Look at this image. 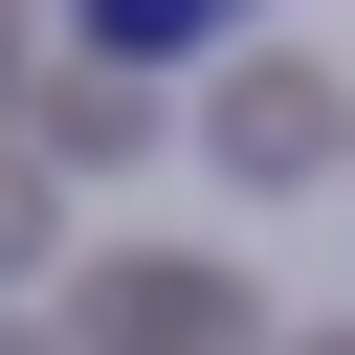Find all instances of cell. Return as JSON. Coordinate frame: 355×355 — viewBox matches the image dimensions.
I'll return each mask as SVG.
<instances>
[{
	"instance_id": "52a82bcc",
	"label": "cell",
	"mask_w": 355,
	"mask_h": 355,
	"mask_svg": "<svg viewBox=\"0 0 355 355\" xmlns=\"http://www.w3.org/2000/svg\"><path fill=\"white\" fill-rule=\"evenodd\" d=\"M0 355H67V333H22V311H0Z\"/></svg>"
},
{
	"instance_id": "ba28073f",
	"label": "cell",
	"mask_w": 355,
	"mask_h": 355,
	"mask_svg": "<svg viewBox=\"0 0 355 355\" xmlns=\"http://www.w3.org/2000/svg\"><path fill=\"white\" fill-rule=\"evenodd\" d=\"M0 67H22V22H0Z\"/></svg>"
},
{
	"instance_id": "7a4b0ae2",
	"label": "cell",
	"mask_w": 355,
	"mask_h": 355,
	"mask_svg": "<svg viewBox=\"0 0 355 355\" xmlns=\"http://www.w3.org/2000/svg\"><path fill=\"white\" fill-rule=\"evenodd\" d=\"M200 155H222L244 200H311V178L355 155V89H333V67H288V44H244V67L200 89Z\"/></svg>"
},
{
	"instance_id": "3957f363",
	"label": "cell",
	"mask_w": 355,
	"mask_h": 355,
	"mask_svg": "<svg viewBox=\"0 0 355 355\" xmlns=\"http://www.w3.org/2000/svg\"><path fill=\"white\" fill-rule=\"evenodd\" d=\"M44 155H67V178H133V155H155V89H133V67H67V89H44Z\"/></svg>"
},
{
	"instance_id": "8992f818",
	"label": "cell",
	"mask_w": 355,
	"mask_h": 355,
	"mask_svg": "<svg viewBox=\"0 0 355 355\" xmlns=\"http://www.w3.org/2000/svg\"><path fill=\"white\" fill-rule=\"evenodd\" d=\"M266 355H355V311H333V333H266Z\"/></svg>"
},
{
	"instance_id": "6da1fadb",
	"label": "cell",
	"mask_w": 355,
	"mask_h": 355,
	"mask_svg": "<svg viewBox=\"0 0 355 355\" xmlns=\"http://www.w3.org/2000/svg\"><path fill=\"white\" fill-rule=\"evenodd\" d=\"M67 355H266V288L222 244H111L67 288Z\"/></svg>"
},
{
	"instance_id": "5b68a950",
	"label": "cell",
	"mask_w": 355,
	"mask_h": 355,
	"mask_svg": "<svg viewBox=\"0 0 355 355\" xmlns=\"http://www.w3.org/2000/svg\"><path fill=\"white\" fill-rule=\"evenodd\" d=\"M44 244H67V200H44V155H22V111H0V288H22Z\"/></svg>"
},
{
	"instance_id": "277c9868",
	"label": "cell",
	"mask_w": 355,
	"mask_h": 355,
	"mask_svg": "<svg viewBox=\"0 0 355 355\" xmlns=\"http://www.w3.org/2000/svg\"><path fill=\"white\" fill-rule=\"evenodd\" d=\"M89 44H111L133 89H155V67H200V44L244 67V0H89Z\"/></svg>"
}]
</instances>
